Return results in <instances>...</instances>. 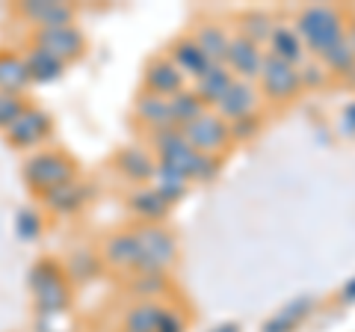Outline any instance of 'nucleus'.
<instances>
[{
    "mask_svg": "<svg viewBox=\"0 0 355 332\" xmlns=\"http://www.w3.org/2000/svg\"><path fill=\"white\" fill-rule=\"evenodd\" d=\"M347 42H349V48H352V53H355V18L347 24Z\"/></svg>",
    "mask_w": 355,
    "mask_h": 332,
    "instance_id": "obj_37",
    "label": "nucleus"
},
{
    "mask_svg": "<svg viewBox=\"0 0 355 332\" xmlns=\"http://www.w3.org/2000/svg\"><path fill=\"white\" fill-rule=\"evenodd\" d=\"M128 208H130L133 214H137L139 223L154 226V223H160V219L169 214L172 202H169V199H166L154 184H139L137 190L128 196Z\"/></svg>",
    "mask_w": 355,
    "mask_h": 332,
    "instance_id": "obj_15",
    "label": "nucleus"
},
{
    "mask_svg": "<svg viewBox=\"0 0 355 332\" xmlns=\"http://www.w3.org/2000/svg\"><path fill=\"white\" fill-rule=\"evenodd\" d=\"M51 131H53L51 116L44 113V110L27 104L21 110V116L3 131V137L9 146H15V149H39L42 142H48Z\"/></svg>",
    "mask_w": 355,
    "mask_h": 332,
    "instance_id": "obj_9",
    "label": "nucleus"
},
{
    "mask_svg": "<svg viewBox=\"0 0 355 332\" xmlns=\"http://www.w3.org/2000/svg\"><path fill=\"white\" fill-rule=\"evenodd\" d=\"M308 308H311V300H296L291 306H284L282 312H275L263 324V332H293L308 317Z\"/></svg>",
    "mask_w": 355,
    "mask_h": 332,
    "instance_id": "obj_27",
    "label": "nucleus"
},
{
    "mask_svg": "<svg viewBox=\"0 0 355 332\" xmlns=\"http://www.w3.org/2000/svg\"><path fill=\"white\" fill-rule=\"evenodd\" d=\"M21 18H27L30 24L42 27H60V24H74V6L69 3H51V0H36V3H21L18 6Z\"/></svg>",
    "mask_w": 355,
    "mask_h": 332,
    "instance_id": "obj_19",
    "label": "nucleus"
},
{
    "mask_svg": "<svg viewBox=\"0 0 355 332\" xmlns=\"http://www.w3.org/2000/svg\"><path fill=\"white\" fill-rule=\"evenodd\" d=\"M181 90H187V77L181 74V69H178L169 57H157V60L148 63V69H146V92L172 98Z\"/></svg>",
    "mask_w": 355,
    "mask_h": 332,
    "instance_id": "obj_14",
    "label": "nucleus"
},
{
    "mask_svg": "<svg viewBox=\"0 0 355 332\" xmlns=\"http://www.w3.org/2000/svg\"><path fill=\"white\" fill-rule=\"evenodd\" d=\"M24 63H27V72H30V81L36 83H48V81H57V77L65 72V63L51 57L48 51L42 48H30L24 53Z\"/></svg>",
    "mask_w": 355,
    "mask_h": 332,
    "instance_id": "obj_25",
    "label": "nucleus"
},
{
    "mask_svg": "<svg viewBox=\"0 0 355 332\" xmlns=\"http://www.w3.org/2000/svg\"><path fill=\"white\" fill-rule=\"evenodd\" d=\"M258 104H261V92L254 90V83L249 81H234V86L225 92V98L214 107V113L222 116L231 125V122L258 116Z\"/></svg>",
    "mask_w": 355,
    "mask_h": 332,
    "instance_id": "obj_11",
    "label": "nucleus"
},
{
    "mask_svg": "<svg viewBox=\"0 0 355 332\" xmlns=\"http://www.w3.org/2000/svg\"><path fill=\"white\" fill-rule=\"evenodd\" d=\"M169 104H172V116H175V128H184L187 122H193L196 116H202L205 113V104H202V98H198L190 86L187 90H181L178 95L169 98Z\"/></svg>",
    "mask_w": 355,
    "mask_h": 332,
    "instance_id": "obj_28",
    "label": "nucleus"
},
{
    "mask_svg": "<svg viewBox=\"0 0 355 332\" xmlns=\"http://www.w3.org/2000/svg\"><path fill=\"white\" fill-rule=\"evenodd\" d=\"M320 63L326 65L329 74H338V77H355V53L349 48V42L343 39L338 42L331 51H326L323 57H320Z\"/></svg>",
    "mask_w": 355,
    "mask_h": 332,
    "instance_id": "obj_29",
    "label": "nucleus"
},
{
    "mask_svg": "<svg viewBox=\"0 0 355 332\" xmlns=\"http://www.w3.org/2000/svg\"><path fill=\"white\" fill-rule=\"evenodd\" d=\"M137 119L151 131V134H160V131H172L175 128L172 104H169V98H163V95L142 92L139 101H137Z\"/></svg>",
    "mask_w": 355,
    "mask_h": 332,
    "instance_id": "obj_20",
    "label": "nucleus"
},
{
    "mask_svg": "<svg viewBox=\"0 0 355 332\" xmlns=\"http://www.w3.org/2000/svg\"><path fill=\"white\" fill-rule=\"evenodd\" d=\"M231 140H243V137H252L258 131V116H249V119H240V122H231Z\"/></svg>",
    "mask_w": 355,
    "mask_h": 332,
    "instance_id": "obj_34",
    "label": "nucleus"
},
{
    "mask_svg": "<svg viewBox=\"0 0 355 332\" xmlns=\"http://www.w3.org/2000/svg\"><path fill=\"white\" fill-rule=\"evenodd\" d=\"M27 107V101L21 95H9V92H0V131H6L12 122L21 116V110Z\"/></svg>",
    "mask_w": 355,
    "mask_h": 332,
    "instance_id": "obj_32",
    "label": "nucleus"
},
{
    "mask_svg": "<svg viewBox=\"0 0 355 332\" xmlns=\"http://www.w3.org/2000/svg\"><path fill=\"white\" fill-rule=\"evenodd\" d=\"M299 77H302V90H305V86H308V90H317V86H326L329 72H326V65L320 63L317 57H308L302 65H299Z\"/></svg>",
    "mask_w": 355,
    "mask_h": 332,
    "instance_id": "obj_31",
    "label": "nucleus"
},
{
    "mask_svg": "<svg viewBox=\"0 0 355 332\" xmlns=\"http://www.w3.org/2000/svg\"><path fill=\"white\" fill-rule=\"evenodd\" d=\"M272 27H275V21L261 13V9H254V13H246L240 18V36H246L252 39L254 45H266V39L272 36Z\"/></svg>",
    "mask_w": 355,
    "mask_h": 332,
    "instance_id": "obj_30",
    "label": "nucleus"
},
{
    "mask_svg": "<svg viewBox=\"0 0 355 332\" xmlns=\"http://www.w3.org/2000/svg\"><path fill=\"white\" fill-rule=\"evenodd\" d=\"M169 60L181 69L184 77H193V81H198L202 74H207L210 69H214V60L207 57V53L196 45V39L193 36H184V39H178L172 51H169Z\"/></svg>",
    "mask_w": 355,
    "mask_h": 332,
    "instance_id": "obj_16",
    "label": "nucleus"
},
{
    "mask_svg": "<svg viewBox=\"0 0 355 332\" xmlns=\"http://www.w3.org/2000/svg\"><path fill=\"white\" fill-rule=\"evenodd\" d=\"M33 214L30 211H24L18 217V235L21 238H33V235H39V219H30Z\"/></svg>",
    "mask_w": 355,
    "mask_h": 332,
    "instance_id": "obj_35",
    "label": "nucleus"
},
{
    "mask_svg": "<svg viewBox=\"0 0 355 332\" xmlns=\"http://www.w3.org/2000/svg\"><path fill=\"white\" fill-rule=\"evenodd\" d=\"M214 332H237V326L234 324H225V326H216Z\"/></svg>",
    "mask_w": 355,
    "mask_h": 332,
    "instance_id": "obj_39",
    "label": "nucleus"
},
{
    "mask_svg": "<svg viewBox=\"0 0 355 332\" xmlns=\"http://www.w3.org/2000/svg\"><path fill=\"white\" fill-rule=\"evenodd\" d=\"M30 279H33V300H36L42 315H60L69 308L71 291H69V282H65V273L57 264L51 261L36 264Z\"/></svg>",
    "mask_w": 355,
    "mask_h": 332,
    "instance_id": "obj_6",
    "label": "nucleus"
},
{
    "mask_svg": "<svg viewBox=\"0 0 355 332\" xmlns=\"http://www.w3.org/2000/svg\"><path fill=\"white\" fill-rule=\"evenodd\" d=\"M104 261H107L113 270H121V273H139V261H142V256H139L137 231L128 229V231H119V235L107 238Z\"/></svg>",
    "mask_w": 355,
    "mask_h": 332,
    "instance_id": "obj_13",
    "label": "nucleus"
},
{
    "mask_svg": "<svg viewBox=\"0 0 355 332\" xmlns=\"http://www.w3.org/2000/svg\"><path fill=\"white\" fill-rule=\"evenodd\" d=\"M263 57H266V53L261 51V45H254L252 39L234 33V36H231V45H228L225 65H228L231 72H234L237 81H249V83H252V81H258Z\"/></svg>",
    "mask_w": 355,
    "mask_h": 332,
    "instance_id": "obj_10",
    "label": "nucleus"
},
{
    "mask_svg": "<svg viewBox=\"0 0 355 332\" xmlns=\"http://www.w3.org/2000/svg\"><path fill=\"white\" fill-rule=\"evenodd\" d=\"M137 240H139V273H166L172 267V261L178 256V243L172 238L169 229H163L160 223L146 226L139 223L137 229Z\"/></svg>",
    "mask_w": 355,
    "mask_h": 332,
    "instance_id": "obj_4",
    "label": "nucleus"
},
{
    "mask_svg": "<svg viewBox=\"0 0 355 332\" xmlns=\"http://www.w3.org/2000/svg\"><path fill=\"white\" fill-rule=\"evenodd\" d=\"M296 33L302 36L305 48L311 57H323L326 51H331L338 42L347 39V21H343V13L329 3H311V6H302L296 13V21H293Z\"/></svg>",
    "mask_w": 355,
    "mask_h": 332,
    "instance_id": "obj_1",
    "label": "nucleus"
},
{
    "mask_svg": "<svg viewBox=\"0 0 355 332\" xmlns=\"http://www.w3.org/2000/svg\"><path fill=\"white\" fill-rule=\"evenodd\" d=\"M343 300H347V303H352V300H355V279H352L347 288H343Z\"/></svg>",
    "mask_w": 355,
    "mask_h": 332,
    "instance_id": "obj_38",
    "label": "nucleus"
},
{
    "mask_svg": "<svg viewBox=\"0 0 355 332\" xmlns=\"http://www.w3.org/2000/svg\"><path fill=\"white\" fill-rule=\"evenodd\" d=\"M116 169L125 175V179H130L133 184H151L154 169H157V158H154L148 149L128 146L116 154Z\"/></svg>",
    "mask_w": 355,
    "mask_h": 332,
    "instance_id": "obj_18",
    "label": "nucleus"
},
{
    "mask_svg": "<svg viewBox=\"0 0 355 332\" xmlns=\"http://www.w3.org/2000/svg\"><path fill=\"white\" fill-rule=\"evenodd\" d=\"M24 179L30 184V190H36L39 196L57 190V187L74 181V160L65 151L57 149H42L24 163Z\"/></svg>",
    "mask_w": 355,
    "mask_h": 332,
    "instance_id": "obj_3",
    "label": "nucleus"
},
{
    "mask_svg": "<svg viewBox=\"0 0 355 332\" xmlns=\"http://www.w3.org/2000/svg\"><path fill=\"white\" fill-rule=\"evenodd\" d=\"M193 39H196V45L202 48L214 63H225L228 45H231V33L222 27V24L205 21V24H198V27L193 30Z\"/></svg>",
    "mask_w": 355,
    "mask_h": 332,
    "instance_id": "obj_23",
    "label": "nucleus"
},
{
    "mask_svg": "<svg viewBox=\"0 0 355 332\" xmlns=\"http://www.w3.org/2000/svg\"><path fill=\"white\" fill-rule=\"evenodd\" d=\"M33 48L48 51L51 57L62 60L65 65L74 63L77 57H83L86 51V39L83 33L77 30L74 24H60V27H42L33 33Z\"/></svg>",
    "mask_w": 355,
    "mask_h": 332,
    "instance_id": "obj_8",
    "label": "nucleus"
},
{
    "mask_svg": "<svg viewBox=\"0 0 355 332\" xmlns=\"http://www.w3.org/2000/svg\"><path fill=\"white\" fill-rule=\"evenodd\" d=\"M258 83H261V95L270 98V101H293L302 90V77H299V69L291 63H282L266 53L263 65H261V74H258Z\"/></svg>",
    "mask_w": 355,
    "mask_h": 332,
    "instance_id": "obj_7",
    "label": "nucleus"
},
{
    "mask_svg": "<svg viewBox=\"0 0 355 332\" xmlns=\"http://www.w3.org/2000/svg\"><path fill=\"white\" fill-rule=\"evenodd\" d=\"M133 279H137V285H142L137 294L148 297V300H154V297L163 291V285H166V276L163 273H133Z\"/></svg>",
    "mask_w": 355,
    "mask_h": 332,
    "instance_id": "obj_33",
    "label": "nucleus"
},
{
    "mask_svg": "<svg viewBox=\"0 0 355 332\" xmlns=\"http://www.w3.org/2000/svg\"><path fill=\"white\" fill-rule=\"evenodd\" d=\"M172 308H166L157 300H142L133 308H128L125 315V332H160L166 317H169Z\"/></svg>",
    "mask_w": 355,
    "mask_h": 332,
    "instance_id": "obj_21",
    "label": "nucleus"
},
{
    "mask_svg": "<svg viewBox=\"0 0 355 332\" xmlns=\"http://www.w3.org/2000/svg\"><path fill=\"white\" fill-rule=\"evenodd\" d=\"M184 134V140L198 151V154H210V158H219L222 151H228L231 140V128L228 122L216 116L214 110H205L202 116H196L193 122H187L184 128H178Z\"/></svg>",
    "mask_w": 355,
    "mask_h": 332,
    "instance_id": "obj_5",
    "label": "nucleus"
},
{
    "mask_svg": "<svg viewBox=\"0 0 355 332\" xmlns=\"http://www.w3.org/2000/svg\"><path fill=\"white\" fill-rule=\"evenodd\" d=\"M154 142V158L163 166H172L181 175H187L190 181H210L216 175L219 158H210V154H198L190 142L184 140V134L178 128L172 131H160V134H151Z\"/></svg>",
    "mask_w": 355,
    "mask_h": 332,
    "instance_id": "obj_2",
    "label": "nucleus"
},
{
    "mask_svg": "<svg viewBox=\"0 0 355 332\" xmlns=\"http://www.w3.org/2000/svg\"><path fill=\"white\" fill-rule=\"evenodd\" d=\"M234 81H237L234 72H231L225 63H216L207 74H202L198 81H193V92L202 98V104L207 110H214L222 101V98H225V92L234 86Z\"/></svg>",
    "mask_w": 355,
    "mask_h": 332,
    "instance_id": "obj_17",
    "label": "nucleus"
},
{
    "mask_svg": "<svg viewBox=\"0 0 355 332\" xmlns=\"http://www.w3.org/2000/svg\"><path fill=\"white\" fill-rule=\"evenodd\" d=\"M44 205L51 208L53 214H71L77 211L86 199H89V190L83 184H77V181H69V184H62L57 187V190H51V193H44Z\"/></svg>",
    "mask_w": 355,
    "mask_h": 332,
    "instance_id": "obj_24",
    "label": "nucleus"
},
{
    "mask_svg": "<svg viewBox=\"0 0 355 332\" xmlns=\"http://www.w3.org/2000/svg\"><path fill=\"white\" fill-rule=\"evenodd\" d=\"M343 122H347V125L355 131V104H349L347 110H343Z\"/></svg>",
    "mask_w": 355,
    "mask_h": 332,
    "instance_id": "obj_36",
    "label": "nucleus"
},
{
    "mask_svg": "<svg viewBox=\"0 0 355 332\" xmlns=\"http://www.w3.org/2000/svg\"><path fill=\"white\" fill-rule=\"evenodd\" d=\"M151 184L157 187V190L169 199V202H178L184 193H187V187H190L193 181L187 179V175H181L178 169H172V166H163V163H157V169H154V179H151Z\"/></svg>",
    "mask_w": 355,
    "mask_h": 332,
    "instance_id": "obj_26",
    "label": "nucleus"
},
{
    "mask_svg": "<svg viewBox=\"0 0 355 332\" xmlns=\"http://www.w3.org/2000/svg\"><path fill=\"white\" fill-rule=\"evenodd\" d=\"M266 53L275 60H282V63H291V65H302L311 53L305 48V42L302 36L296 33L293 24H284V21H275V27H272V36L266 39Z\"/></svg>",
    "mask_w": 355,
    "mask_h": 332,
    "instance_id": "obj_12",
    "label": "nucleus"
},
{
    "mask_svg": "<svg viewBox=\"0 0 355 332\" xmlns=\"http://www.w3.org/2000/svg\"><path fill=\"white\" fill-rule=\"evenodd\" d=\"M30 83H33V81H30V72H27L24 53L0 51V92L21 95Z\"/></svg>",
    "mask_w": 355,
    "mask_h": 332,
    "instance_id": "obj_22",
    "label": "nucleus"
}]
</instances>
